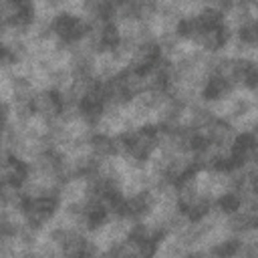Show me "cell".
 I'll list each match as a JSON object with an SVG mask.
<instances>
[{
    "label": "cell",
    "mask_w": 258,
    "mask_h": 258,
    "mask_svg": "<svg viewBox=\"0 0 258 258\" xmlns=\"http://www.w3.org/2000/svg\"><path fill=\"white\" fill-rule=\"evenodd\" d=\"M185 258H210V250H191L185 254Z\"/></svg>",
    "instance_id": "obj_2"
},
{
    "label": "cell",
    "mask_w": 258,
    "mask_h": 258,
    "mask_svg": "<svg viewBox=\"0 0 258 258\" xmlns=\"http://www.w3.org/2000/svg\"><path fill=\"white\" fill-rule=\"evenodd\" d=\"M87 198V179L85 177H71L58 185L56 200L58 204H77Z\"/></svg>",
    "instance_id": "obj_1"
}]
</instances>
